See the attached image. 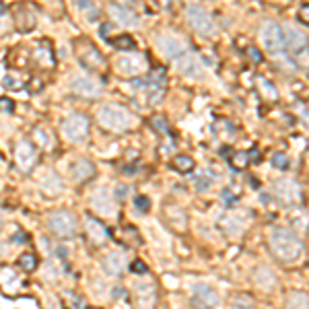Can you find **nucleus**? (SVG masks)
<instances>
[{
    "label": "nucleus",
    "instance_id": "b1692460",
    "mask_svg": "<svg viewBox=\"0 0 309 309\" xmlns=\"http://www.w3.org/2000/svg\"><path fill=\"white\" fill-rule=\"evenodd\" d=\"M171 165L178 169L180 173H190L194 167H196V163H194V159L192 157H188V154H178L173 161H171Z\"/></svg>",
    "mask_w": 309,
    "mask_h": 309
},
{
    "label": "nucleus",
    "instance_id": "c9c22d12",
    "mask_svg": "<svg viewBox=\"0 0 309 309\" xmlns=\"http://www.w3.org/2000/svg\"><path fill=\"white\" fill-rule=\"evenodd\" d=\"M307 11H309L307 5H303V9H301V17H303V23H305V25L309 23V15H307Z\"/></svg>",
    "mask_w": 309,
    "mask_h": 309
},
{
    "label": "nucleus",
    "instance_id": "a878e982",
    "mask_svg": "<svg viewBox=\"0 0 309 309\" xmlns=\"http://www.w3.org/2000/svg\"><path fill=\"white\" fill-rule=\"evenodd\" d=\"M148 81H150V83H154V85H161V87H165V81H167V70L163 68V66H159V68H152V72H150Z\"/></svg>",
    "mask_w": 309,
    "mask_h": 309
},
{
    "label": "nucleus",
    "instance_id": "6e6552de",
    "mask_svg": "<svg viewBox=\"0 0 309 309\" xmlns=\"http://www.w3.org/2000/svg\"><path fill=\"white\" fill-rule=\"evenodd\" d=\"M15 163L23 173L33 171V167L37 163V154H35V148L27 140H19L15 144Z\"/></svg>",
    "mask_w": 309,
    "mask_h": 309
},
{
    "label": "nucleus",
    "instance_id": "a211bd4d",
    "mask_svg": "<svg viewBox=\"0 0 309 309\" xmlns=\"http://www.w3.org/2000/svg\"><path fill=\"white\" fill-rule=\"evenodd\" d=\"M37 182H39L41 190L46 194H50V196L52 194H60V190H62V182L56 175V171H52V169H43L41 175L37 178Z\"/></svg>",
    "mask_w": 309,
    "mask_h": 309
},
{
    "label": "nucleus",
    "instance_id": "393cba45",
    "mask_svg": "<svg viewBox=\"0 0 309 309\" xmlns=\"http://www.w3.org/2000/svg\"><path fill=\"white\" fill-rule=\"evenodd\" d=\"M19 266L23 268V270H27V272H31V270L37 268V258L33 254H23V256L19 258Z\"/></svg>",
    "mask_w": 309,
    "mask_h": 309
},
{
    "label": "nucleus",
    "instance_id": "bb28decb",
    "mask_svg": "<svg viewBox=\"0 0 309 309\" xmlns=\"http://www.w3.org/2000/svg\"><path fill=\"white\" fill-rule=\"evenodd\" d=\"M79 7H81V9H83V13H85V15H87V17H89V19H91V21H93V19H97V17H99V11H97V9H95V5H93V3H91V0H79Z\"/></svg>",
    "mask_w": 309,
    "mask_h": 309
},
{
    "label": "nucleus",
    "instance_id": "4468645a",
    "mask_svg": "<svg viewBox=\"0 0 309 309\" xmlns=\"http://www.w3.org/2000/svg\"><path fill=\"white\" fill-rule=\"evenodd\" d=\"M157 43H159V48H161V52L165 54V56H169V58H180L184 52H186V46H184V41L180 39V37H175V35H159L157 37Z\"/></svg>",
    "mask_w": 309,
    "mask_h": 309
},
{
    "label": "nucleus",
    "instance_id": "39448f33",
    "mask_svg": "<svg viewBox=\"0 0 309 309\" xmlns=\"http://www.w3.org/2000/svg\"><path fill=\"white\" fill-rule=\"evenodd\" d=\"M62 132L70 142H81V140L87 138V134H89V120L81 114H72L64 120Z\"/></svg>",
    "mask_w": 309,
    "mask_h": 309
},
{
    "label": "nucleus",
    "instance_id": "cd10ccee",
    "mask_svg": "<svg viewBox=\"0 0 309 309\" xmlns=\"http://www.w3.org/2000/svg\"><path fill=\"white\" fill-rule=\"evenodd\" d=\"M150 124L157 132H161V134H169V124H167V120L163 116H152Z\"/></svg>",
    "mask_w": 309,
    "mask_h": 309
},
{
    "label": "nucleus",
    "instance_id": "20e7f679",
    "mask_svg": "<svg viewBox=\"0 0 309 309\" xmlns=\"http://www.w3.org/2000/svg\"><path fill=\"white\" fill-rule=\"evenodd\" d=\"M260 37H262V43L270 54H280L282 48H284V39H282V27L274 21H266L262 25V31H260Z\"/></svg>",
    "mask_w": 309,
    "mask_h": 309
},
{
    "label": "nucleus",
    "instance_id": "5701e85b",
    "mask_svg": "<svg viewBox=\"0 0 309 309\" xmlns=\"http://www.w3.org/2000/svg\"><path fill=\"white\" fill-rule=\"evenodd\" d=\"M109 43H112L114 48H118V50H124V52L136 48L134 37H132V35H126V33H124V35H118V37H109Z\"/></svg>",
    "mask_w": 309,
    "mask_h": 309
},
{
    "label": "nucleus",
    "instance_id": "4be33fe9",
    "mask_svg": "<svg viewBox=\"0 0 309 309\" xmlns=\"http://www.w3.org/2000/svg\"><path fill=\"white\" fill-rule=\"evenodd\" d=\"M138 297H136V303L142 305V307H148L154 303V289L152 284H138Z\"/></svg>",
    "mask_w": 309,
    "mask_h": 309
},
{
    "label": "nucleus",
    "instance_id": "dca6fc26",
    "mask_svg": "<svg viewBox=\"0 0 309 309\" xmlns=\"http://www.w3.org/2000/svg\"><path fill=\"white\" fill-rule=\"evenodd\" d=\"M91 206L95 208L97 214H103V216H114L116 208H114V200H112V196H109V192L105 188L97 190L91 198Z\"/></svg>",
    "mask_w": 309,
    "mask_h": 309
},
{
    "label": "nucleus",
    "instance_id": "c85d7f7f",
    "mask_svg": "<svg viewBox=\"0 0 309 309\" xmlns=\"http://www.w3.org/2000/svg\"><path fill=\"white\" fill-rule=\"evenodd\" d=\"M248 163H250L248 152H235V154H233V159H231V165H233L235 169H246Z\"/></svg>",
    "mask_w": 309,
    "mask_h": 309
},
{
    "label": "nucleus",
    "instance_id": "58836bf2",
    "mask_svg": "<svg viewBox=\"0 0 309 309\" xmlns=\"http://www.w3.org/2000/svg\"><path fill=\"white\" fill-rule=\"evenodd\" d=\"M163 3H171V0H163Z\"/></svg>",
    "mask_w": 309,
    "mask_h": 309
},
{
    "label": "nucleus",
    "instance_id": "6ab92c4d",
    "mask_svg": "<svg viewBox=\"0 0 309 309\" xmlns=\"http://www.w3.org/2000/svg\"><path fill=\"white\" fill-rule=\"evenodd\" d=\"M70 173L76 182H89L91 178H95V165L87 159H79L72 167H70Z\"/></svg>",
    "mask_w": 309,
    "mask_h": 309
},
{
    "label": "nucleus",
    "instance_id": "72a5a7b5",
    "mask_svg": "<svg viewBox=\"0 0 309 309\" xmlns=\"http://www.w3.org/2000/svg\"><path fill=\"white\" fill-rule=\"evenodd\" d=\"M248 54H250V56L254 58V62H262V52H260V50L256 48V46H252V48L248 50Z\"/></svg>",
    "mask_w": 309,
    "mask_h": 309
},
{
    "label": "nucleus",
    "instance_id": "aec40b11",
    "mask_svg": "<svg viewBox=\"0 0 309 309\" xmlns=\"http://www.w3.org/2000/svg\"><path fill=\"white\" fill-rule=\"evenodd\" d=\"M87 235H89V239L93 241V244H101V241L107 237V229L103 225H99L97 220L87 218Z\"/></svg>",
    "mask_w": 309,
    "mask_h": 309
},
{
    "label": "nucleus",
    "instance_id": "9b49d317",
    "mask_svg": "<svg viewBox=\"0 0 309 309\" xmlns=\"http://www.w3.org/2000/svg\"><path fill=\"white\" fill-rule=\"evenodd\" d=\"M70 87H72V91H74L79 97H87V99H97V97H101V93H103L101 85L95 83L91 76H76V79L70 83Z\"/></svg>",
    "mask_w": 309,
    "mask_h": 309
},
{
    "label": "nucleus",
    "instance_id": "ddd939ff",
    "mask_svg": "<svg viewBox=\"0 0 309 309\" xmlns=\"http://www.w3.org/2000/svg\"><path fill=\"white\" fill-rule=\"evenodd\" d=\"M144 66H146V62H144V58L138 56V54L122 56V58H118V62H116V68H118L122 74H128V76L140 74V72L144 70Z\"/></svg>",
    "mask_w": 309,
    "mask_h": 309
},
{
    "label": "nucleus",
    "instance_id": "9d476101",
    "mask_svg": "<svg viewBox=\"0 0 309 309\" xmlns=\"http://www.w3.org/2000/svg\"><path fill=\"white\" fill-rule=\"evenodd\" d=\"M282 39H284V46H286L289 52H293V54L307 52V35H305V31H301V29H297L293 25H284Z\"/></svg>",
    "mask_w": 309,
    "mask_h": 309
},
{
    "label": "nucleus",
    "instance_id": "473e14b6",
    "mask_svg": "<svg viewBox=\"0 0 309 309\" xmlns=\"http://www.w3.org/2000/svg\"><path fill=\"white\" fill-rule=\"evenodd\" d=\"M13 109H15L13 99H9V97H0V112H7V114H11Z\"/></svg>",
    "mask_w": 309,
    "mask_h": 309
},
{
    "label": "nucleus",
    "instance_id": "f03ea898",
    "mask_svg": "<svg viewBox=\"0 0 309 309\" xmlns=\"http://www.w3.org/2000/svg\"><path fill=\"white\" fill-rule=\"evenodd\" d=\"M99 122L103 128L112 130V132H126L132 126V116L126 107L116 105V103H107L99 109Z\"/></svg>",
    "mask_w": 309,
    "mask_h": 309
},
{
    "label": "nucleus",
    "instance_id": "2eb2a0df",
    "mask_svg": "<svg viewBox=\"0 0 309 309\" xmlns=\"http://www.w3.org/2000/svg\"><path fill=\"white\" fill-rule=\"evenodd\" d=\"M178 60V66H180V70L186 74V76H192V79H200L202 74H204V70H202V64H200V60H198L194 54H190L188 50L180 56V58H175Z\"/></svg>",
    "mask_w": 309,
    "mask_h": 309
},
{
    "label": "nucleus",
    "instance_id": "f8f14e48",
    "mask_svg": "<svg viewBox=\"0 0 309 309\" xmlns=\"http://www.w3.org/2000/svg\"><path fill=\"white\" fill-rule=\"evenodd\" d=\"M192 301H194V305H200V307H218L220 305L218 293L208 284H196Z\"/></svg>",
    "mask_w": 309,
    "mask_h": 309
},
{
    "label": "nucleus",
    "instance_id": "0eeeda50",
    "mask_svg": "<svg viewBox=\"0 0 309 309\" xmlns=\"http://www.w3.org/2000/svg\"><path fill=\"white\" fill-rule=\"evenodd\" d=\"M186 17H188V23L200 33V35H214V31H216V27H214V21H212V17L202 9V7H190L188 9V13H186Z\"/></svg>",
    "mask_w": 309,
    "mask_h": 309
},
{
    "label": "nucleus",
    "instance_id": "412c9836",
    "mask_svg": "<svg viewBox=\"0 0 309 309\" xmlns=\"http://www.w3.org/2000/svg\"><path fill=\"white\" fill-rule=\"evenodd\" d=\"M122 268H124V258H122V254H109V256L103 260V270H105L107 274L116 276V274L122 272Z\"/></svg>",
    "mask_w": 309,
    "mask_h": 309
},
{
    "label": "nucleus",
    "instance_id": "1a4fd4ad",
    "mask_svg": "<svg viewBox=\"0 0 309 309\" xmlns=\"http://www.w3.org/2000/svg\"><path fill=\"white\" fill-rule=\"evenodd\" d=\"M274 190H276L278 200L284 206H295V204L301 202V188H299V184H295L291 180H280V182H276Z\"/></svg>",
    "mask_w": 309,
    "mask_h": 309
},
{
    "label": "nucleus",
    "instance_id": "f257e3e1",
    "mask_svg": "<svg viewBox=\"0 0 309 309\" xmlns=\"http://www.w3.org/2000/svg\"><path fill=\"white\" fill-rule=\"evenodd\" d=\"M270 250L282 262H295L303 254V244L291 229L274 227L270 231Z\"/></svg>",
    "mask_w": 309,
    "mask_h": 309
},
{
    "label": "nucleus",
    "instance_id": "f704fd0d",
    "mask_svg": "<svg viewBox=\"0 0 309 309\" xmlns=\"http://www.w3.org/2000/svg\"><path fill=\"white\" fill-rule=\"evenodd\" d=\"M128 190H130L128 186H118V188H116V196H118V198H122V200H124V198L128 196Z\"/></svg>",
    "mask_w": 309,
    "mask_h": 309
},
{
    "label": "nucleus",
    "instance_id": "4c0bfd02",
    "mask_svg": "<svg viewBox=\"0 0 309 309\" xmlns=\"http://www.w3.org/2000/svg\"><path fill=\"white\" fill-rule=\"evenodd\" d=\"M0 227H3V216H0Z\"/></svg>",
    "mask_w": 309,
    "mask_h": 309
},
{
    "label": "nucleus",
    "instance_id": "2f4dec72",
    "mask_svg": "<svg viewBox=\"0 0 309 309\" xmlns=\"http://www.w3.org/2000/svg\"><path fill=\"white\" fill-rule=\"evenodd\" d=\"M130 270L134 272V274H146L148 272V268H146V264L142 262V260H134L130 264Z\"/></svg>",
    "mask_w": 309,
    "mask_h": 309
},
{
    "label": "nucleus",
    "instance_id": "7ed1b4c3",
    "mask_svg": "<svg viewBox=\"0 0 309 309\" xmlns=\"http://www.w3.org/2000/svg\"><path fill=\"white\" fill-rule=\"evenodd\" d=\"M74 54L81 60V64L91 72H101L105 68V60L99 54V50L89 39H76L74 41Z\"/></svg>",
    "mask_w": 309,
    "mask_h": 309
},
{
    "label": "nucleus",
    "instance_id": "c756f323",
    "mask_svg": "<svg viewBox=\"0 0 309 309\" xmlns=\"http://www.w3.org/2000/svg\"><path fill=\"white\" fill-rule=\"evenodd\" d=\"M134 208H138V212H146V210L150 208L148 196H136V198H134Z\"/></svg>",
    "mask_w": 309,
    "mask_h": 309
},
{
    "label": "nucleus",
    "instance_id": "7c9ffc66",
    "mask_svg": "<svg viewBox=\"0 0 309 309\" xmlns=\"http://www.w3.org/2000/svg\"><path fill=\"white\" fill-rule=\"evenodd\" d=\"M272 165L278 167V169H286V167H289V157H286L284 152H276L274 159H272Z\"/></svg>",
    "mask_w": 309,
    "mask_h": 309
},
{
    "label": "nucleus",
    "instance_id": "e433bc0d",
    "mask_svg": "<svg viewBox=\"0 0 309 309\" xmlns=\"http://www.w3.org/2000/svg\"><path fill=\"white\" fill-rule=\"evenodd\" d=\"M120 3H126L128 5V3H134V0H120Z\"/></svg>",
    "mask_w": 309,
    "mask_h": 309
},
{
    "label": "nucleus",
    "instance_id": "f3484780",
    "mask_svg": "<svg viewBox=\"0 0 309 309\" xmlns=\"http://www.w3.org/2000/svg\"><path fill=\"white\" fill-rule=\"evenodd\" d=\"M109 15L114 17L116 23H120V25H124V27H134V25L138 23L136 13L130 11V9H126V7H122V5H112V7H109Z\"/></svg>",
    "mask_w": 309,
    "mask_h": 309
},
{
    "label": "nucleus",
    "instance_id": "423d86ee",
    "mask_svg": "<svg viewBox=\"0 0 309 309\" xmlns=\"http://www.w3.org/2000/svg\"><path fill=\"white\" fill-rule=\"evenodd\" d=\"M50 231L58 237H72L76 233V216L66 210L54 212L50 216Z\"/></svg>",
    "mask_w": 309,
    "mask_h": 309
}]
</instances>
